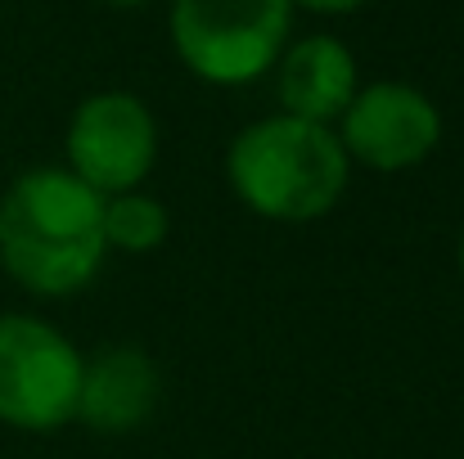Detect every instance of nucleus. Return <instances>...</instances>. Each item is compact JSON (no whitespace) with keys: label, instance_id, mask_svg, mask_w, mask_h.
I'll return each mask as SVG.
<instances>
[{"label":"nucleus","instance_id":"1","mask_svg":"<svg viewBox=\"0 0 464 459\" xmlns=\"http://www.w3.org/2000/svg\"><path fill=\"white\" fill-rule=\"evenodd\" d=\"M104 257V198L68 167H32L0 194V266L27 293L72 298Z\"/></svg>","mask_w":464,"mask_h":459},{"label":"nucleus","instance_id":"2","mask_svg":"<svg viewBox=\"0 0 464 459\" xmlns=\"http://www.w3.org/2000/svg\"><path fill=\"white\" fill-rule=\"evenodd\" d=\"M347 153L334 127L271 113L244 127L226 149V180L235 198L262 221L307 225L338 207L347 194Z\"/></svg>","mask_w":464,"mask_h":459},{"label":"nucleus","instance_id":"3","mask_svg":"<svg viewBox=\"0 0 464 459\" xmlns=\"http://www.w3.org/2000/svg\"><path fill=\"white\" fill-rule=\"evenodd\" d=\"M289 0H171V45L208 86H248L289 45Z\"/></svg>","mask_w":464,"mask_h":459},{"label":"nucleus","instance_id":"4","mask_svg":"<svg viewBox=\"0 0 464 459\" xmlns=\"http://www.w3.org/2000/svg\"><path fill=\"white\" fill-rule=\"evenodd\" d=\"M82 351L41 315H0V424L54 433L77 419Z\"/></svg>","mask_w":464,"mask_h":459},{"label":"nucleus","instance_id":"5","mask_svg":"<svg viewBox=\"0 0 464 459\" xmlns=\"http://www.w3.org/2000/svg\"><path fill=\"white\" fill-rule=\"evenodd\" d=\"M68 171L100 198L131 194L158 162V122L131 91H95L68 122Z\"/></svg>","mask_w":464,"mask_h":459},{"label":"nucleus","instance_id":"6","mask_svg":"<svg viewBox=\"0 0 464 459\" xmlns=\"http://www.w3.org/2000/svg\"><path fill=\"white\" fill-rule=\"evenodd\" d=\"M334 136L347 162L392 176L433 158V149L442 145V113L411 81H374L356 91Z\"/></svg>","mask_w":464,"mask_h":459},{"label":"nucleus","instance_id":"7","mask_svg":"<svg viewBox=\"0 0 464 459\" xmlns=\"http://www.w3.org/2000/svg\"><path fill=\"white\" fill-rule=\"evenodd\" d=\"M162 397L158 365L131 342H113L82 360V387H77V424L104 437H122L150 424Z\"/></svg>","mask_w":464,"mask_h":459},{"label":"nucleus","instance_id":"8","mask_svg":"<svg viewBox=\"0 0 464 459\" xmlns=\"http://www.w3.org/2000/svg\"><path fill=\"white\" fill-rule=\"evenodd\" d=\"M356 91H361L356 59L329 32H315V36L285 45V54L276 59V95H280V113H289V118L329 127L347 113Z\"/></svg>","mask_w":464,"mask_h":459},{"label":"nucleus","instance_id":"9","mask_svg":"<svg viewBox=\"0 0 464 459\" xmlns=\"http://www.w3.org/2000/svg\"><path fill=\"white\" fill-rule=\"evenodd\" d=\"M167 230H171V216H167V207L158 203L154 194L131 189V194L104 198V248L109 253L145 257L167 239Z\"/></svg>","mask_w":464,"mask_h":459},{"label":"nucleus","instance_id":"10","mask_svg":"<svg viewBox=\"0 0 464 459\" xmlns=\"http://www.w3.org/2000/svg\"><path fill=\"white\" fill-rule=\"evenodd\" d=\"M294 9H311V14H352V9H361V5H370V0H289Z\"/></svg>","mask_w":464,"mask_h":459},{"label":"nucleus","instance_id":"11","mask_svg":"<svg viewBox=\"0 0 464 459\" xmlns=\"http://www.w3.org/2000/svg\"><path fill=\"white\" fill-rule=\"evenodd\" d=\"M456 262H460V280H464V230H460V248H456Z\"/></svg>","mask_w":464,"mask_h":459},{"label":"nucleus","instance_id":"12","mask_svg":"<svg viewBox=\"0 0 464 459\" xmlns=\"http://www.w3.org/2000/svg\"><path fill=\"white\" fill-rule=\"evenodd\" d=\"M109 5H145V0H109Z\"/></svg>","mask_w":464,"mask_h":459}]
</instances>
